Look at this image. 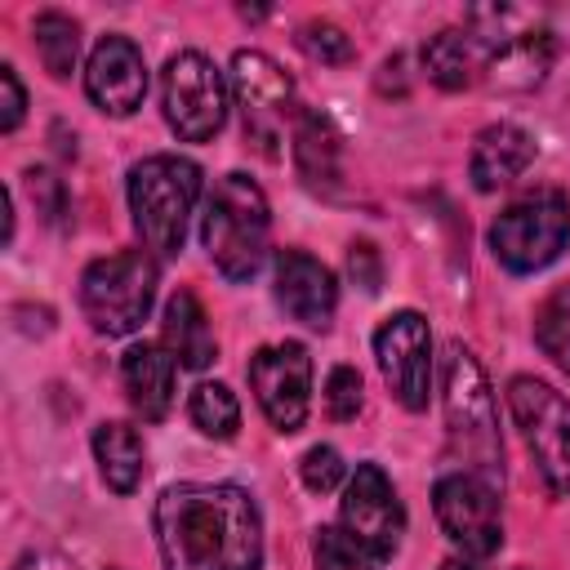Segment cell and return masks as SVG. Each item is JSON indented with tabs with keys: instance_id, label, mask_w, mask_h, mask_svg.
I'll use <instances>...</instances> for the list:
<instances>
[{
	"instance_id": "1",
	"label": "cell",
	"mask_w": 570,
	"mask_h": 570,
	"mask_svg": "<svg viewBox=\"0 0 570 570\" xmlns=\"http://www.w3.org/2000/svg\"><path fill=\"white\" fill-rule=\"evenodd\" d=\"M151 530L165 570H258L263 517L232 481H174L156 494Z\"/></svg>"
},
{
	"instance_id": "2",
	"label": "cell",
	"mask_w": 570,
	"mask_h": 570,
	"mask_svg": "<svg viewBox=\"0 0 570 570\" xmlns=\"http://www.w3.org/2000/svg\"><path fill=\"white\" fill-rule=\"evenodd\" d=\"M441 405H445V436H450V454L459 459V472L503 485V436H499L494 392L481 361L459 338L441 356Z\"/></svg>"
},
{
	"instance_id": "3",
	"label": "cell",
	"mask_w": 570,
	"mask_h": 570,
	"mask_svg": "<svg viewBox=\"0 0 570 570\" xmlns=\"http://www.w3.org/2000/svg\"><path fill=\"white\" fill-rule=\"evenodd\" d=\"M267 196L249 174H223L200 214V240L209 263L227 281H249L267 258Z\"/></svg>"
},
{
	"instance_id": "4",
	"label": "cell",
	"mask_w": 570,
	"mask_h": 570,
	"mask_svg": "<svg viewBox=\"0 0 570 570\" xmlns=\"http://www.w3.org/2000/svg\"><path fill=\"white\" fill-rule=\"evenodd\" d=\"M200 200V165L187 156H147L129 169V214L151 258H174Z\"/></svg>"
},
{
	"instance_id": "5",
	"label": "cell",
	"mask_w": 570,
	"mask_h": 570,
	"mask_svg": "<svg viewBox=\"0 0 570 570\" xmlns=\"http://www.w3.org/2000/svg\"><path fill=\"white\" fill-rule=\"evenodd\" d=\"M156 303V258L147 249H120L107 258H94L80 276V312L85 321L107 334H134Z\"/></svg>"
},
{
	"instance_id": "6",
	"label": "cell",
	"mask_w": 570,
	"mask_h": 570,
	"mask_svg": "<svg viewBox=\"0 0 570 570\" xmlns=\"http://www.w3.org/2000/svg\"><path fill=\"white\" fill-rule=\"evenodd\" d=\"M468 22H472L468 36L481 49V71L494 85L534 89L548 76V67H552V31L534 27L530 13L490 4V9H472Z\"/></svg>"
},
{
	"instance_id": "7",
	"label": "cell",
	"mask_w": 570,
	"mask_h": 570,
	"mask_svg": "<svg viewBox=\"0 0 570 570\" xmlns=\"http://www.w3.org/2000/svg\"><path fill=\"white\" fill-rule=\"evenodd\" d=\"M570 240V200L557 187L517 196L490 227V249L508 272H539L557 263Z\"/></svg>"
},
{
	"instance_id": "8",
	"label": "cell",
	"mask_w": 570,
	"mask_h": 570,
	"mask_svg": "<svg viewBox=\"0 0 570 570\" xmlns=\"http://www.w3.org/2000/svg\"><path fill=\"white\" fill-rule=\"evenodd\" d=\"M232 94L245 120V138L263 156H281V142L294 138L303 111L294 98V80L281 71V62L258 49H240L232 58Z\"/></svg>"
},
{
	"instance_id": "9",
	"label": "cell",
	"mask_w": 570,
	"mask_h": 570,
	"mask_svg": "<svg viewBox=\"0 0 570 570\" xmlns=\"http://www.w3.org/2000/svg\"><path fill=\"white\" fill-rule=\"evenodd\" d=\"M508 410L525 436V450L552 494L570 499V401L543 379L517 374L508 383Z\"/></svg>"
},
{
	"instance_id": "10",
	"label": "cell",
	"mask_w": 570,
	"mask_h": 570,
	"mask_svg": "<svg viewBox=\"0 0 570 570\" xmlns=\"http://www.w3.org/2000/svg\"><path fill=\"white\" fill-rule=\"evenodd\" d=\"M160 107L183 142H205L227 120V80L200 49H183L160 71Z\"/></svg>"
},
{
	"instance_id": "11",
	"label": "cell",
	"mask_w": 570,
	"mask_h": 570,
	"mask_svg": "<svg viewBox=\"0 0 570 570\" xmlns=\"http://www.w3.org/2000/svg\"><path fill=\"white\" fill-rule=\"evenodd\" d=\"M436 521L445 539L463 557H494L503 548V517H499V485L472 472H445L432 490Z\"/></svg>"
},
{
	"instance_id": "12",
	"label": "cell",
	"mask_w": 570,
	"mask_h": 570,
	"mask_svg": "<svg viewBox=\"0 0 570 570\" xmlns=\"http://www.w3.org/2000/svg\"><path fill=\"white\" fill-rule=\"evenodd\" d=\"M338 521L374 561H387L401 548L405 508L379 463H356V472L343 490V503H338Z\"/></svg>"
},
{
	"instance_id": "13",
	"label": "cell",
	"mask_w": 570,
	"mask_h": 570,
	"mask_svg": "<svg viewBox=\"0 0 570 570\" xmlns=\"http://www.w3.org/2000/svg\"><path fill=\"white\" fill-rule=\"evenodd\" d=\"M249 387L276 432H298L312 405V356L303 343H267L249 361Z\"/></svg>"
},
{
	"instance_id": "14",
	"label": "cell",
	"mask_w": 570,
	"mask_h": 570,
	"mask_svg": "<svg viewBox=\"0 0 570 570\" xmlns=\"http://www.w3.org/2000/svg\"><path fill=\"white\" fill-rule=\"evenodd\" d=\"M374 356L383 370V383L405 410H423L432 396V334L419 312H392L374 330Z\"/></svg>"
},
{
	"instance_id": "15",
	"label": "cell",
	"mask_w": 570,
	"mask_h": 570,
	"mask_svg": "<svg viewBox=\"0 0 570 570\" xmlns=\"http://www.w3.org/2000/svg\"><path fill=\"white\" fill-rule=\"evenodd\" d=\"M85 94L107 116H134L147 98V62L129 36H102L85 62Z\"/></svg>"
},
{
	"instance_id": "16",
	"label": "cell",
	"mask_w": 570,
	"mask_h": 570,
	"mask_svg": "<svg viewBox=\"0 0 570 570\" xmlns=\"http://www.w3.org/2000/svg\"><path fill=\"white\" fill-rule=\"evenodd\" d=\"M276 303L307 330H330L338 307L334 272L312 258L307 249H281L276 254Z\"/></svg>"
},
{
	"instance_id": "17",
	"label": "cell",
	"mask_w": 570,
	"mask_h": 570,
	"mask_svg": "<svg viewBox=\"0 0 570 570\" xmlns=\"http://www.w3.org/2000/svg\"><path fill=\"white\" fill-rule=\"evenodd\" d=\"M530 160H534V138L521 125L499 120V125H485L476 134L468 174H472V187L476 191H499L512 178H521L530 169Z\"/></svg>"
},
{
	"instance_id": "18",
	"label": "cell",
	"mask_w": 570,
	"mask_h": 570,
	"mask_svg": "<svg viewBox=\"0 0 570 570\" xmlns=\"http://www.w3.org/2000/svg\"><path fill=\"white\" fill-rule=\"evenodd\" d=\"M174 356L165 343H134L120 361V379H125V392H129V405L147 419V423H160L174 405Z\"/></svg>"
},
{
	"instance_id": "19",
	"label": "cell",
	"mask_w": 570,
	"mask_h": 570,
	"mask_svg": "<svg viewBox=\"0 0 570 570\" xmlns=\"http://www.w3.org/2000/svg\"><path fill=\"white\" fill-rule=\"evenodd\" d=\"M160 338H165L169 356H174L183 370H205V365L218 356L209 316H205V307H200V298H196L191 289H178V294L165 303Z\"/></svg>"
},
{
	"instance_id": "20",
	"label": "cell",
	"mask_w": 570,
	"mask_h": 570,
	"mask_svg": "<svg viewBox=\"0 0 570 570\" xmlns=\"http://www.w3.org/2000/svg\"><path fill=\"white\" fill-rule=\"evenodd\" d=\"M294 165L303 174L307 187L316 191H334L338 178H343V147H338V129L330 125V116L321 111H298V125H294Z\"/></svg>"
},
{
	"instance_id": "21",
	"label": "cell",
	"mask_w": 570,
	"mask_h": 570,
	"mask_svg": "<svg viewBox=\"0 0 570 570\" xmlns=\"http://www.w3.org/2000/svg\"><path fill=\"white\" fill-rule=\"evenodd\" d=\"M94 459H98L102 481H107L116 494H134V490H138L142 468H147V463H142L147 450H142L138 428H129V423H120V419L98 423V428H94Z\"/></svg>"
},
{
	"instance_id": "22",
	"label": "cell",
	"mask_w": 570,
	"mask_h": 570,
	"mask_svg": "<svg viewBox=\"0 0 570 570\" xmlns=\"http://www.w3.org/2000/svg\"><path fill=\"white\" fill-rule=\"evenodd\" d=\"M423 71H428V80L436 89H468L476 80V71H481V49H476V40L468 31L445 27V31L428 36V45H423Z\"/></svg>"
},
{
	"instance_id": "23",
	"label": "cell",
	"mask_w": 570,
	"mask_h": 570,
	"mask_svg": "<svg viewBox=\"0 0 570 570\" xmlns=\"http://www.w3.org/2000/svg\"><path fill=\"white\" fill-rule=\"evenodd\" d=\"M31 36H36V53H40L45 71H49L53 80H67V76L76 71V53H80V27H76L67 13L45 9V13L36 18Z\"/></svg>"
},
{
	"instance_id": "24",
	"label": "cell",
	"mask_w": 570,
	"mask_h": 570,
	"mask_svg": "<svg viewBox=\"0 0 570 570\" xmlns=\"http://www.w3.org/2000/svg\"><path fill=\"white\" fill-rule=\"evenodd\" d=\"M534 343L543 347V356L561 374H570V281L557 285L539 303V312H534Z\"/></svg>"
},
{
	"instance_id": "25",
	"label": "cell",
	"mask_w": 570,
	"mask_h": 570,
	"mask_svg": "<svg viewBox=\"0 0 570 570\" xmlns=\"http://www.w3.org/2000/svg\"><path fill=\"white\" fill-rule=\"evenodd\" d=\"M187 414H191V423H196L205 436H214V441H232L236 428H240V405H236V396H232L227 383H200V387L191 392Z\"/></svg>"
},
{
	"instance_id": "26",
	"label": "cell",
	"mask_w": 570,
	"mask_h": 570,
	"mask_svg": "<svg viewBox=\"0 0 570 570\" xmlns=\"http://www.w3.org/2000/svg\"><path fill=\"white\" fill-rule=\"evenodd\" d=\"M312 552H316V570H374L379 566L343 525H321Z\"/></svg>"
},
{
	"instance_id": "27",
	"label": "cell",
	"mask_w": 570,
	"mask_h": 570,
	"mask_svg": "<svg viewBox=\"0 0 570 570\" xmlns=\"http://www.w3.org/2000/svg\"><path fill=\"white\" fill-rule=\"evenodd\" d=\"M294 40H298V49H303L312 62H325V67H343V62H352V40H347V31L334 27V22L312 18V22L298 27Z\"/></svg>"
},
{
	"instance_id": "28",
	"label": "cell",
	"mask_w": 570,
	"mask_h": 570,
	"mask_svg": "<svg viewBox=\"0 0 570 570\" xmlns=\"http://www.w3.org/2000/svg\"><path fill=\"white\" fill-rule=\"evenodd\" d=\"M361 405H365V396H361V374H356L352 365H334L330 379H325V410H330V419L347 423V419L361 414Z\"/></svg>"
},
{
	"instance_id": "29",
	"label": "cell",
	"mask_w": 570,
	"mask_h": 570,
	"mask_svg": "<svg viewBox=\"0 0 570 570\" xmlns=\"http://www.w3.org/2000/svg\"><path fill=\"white\" fill-rule=\"evenodd\" d=\"M343 459H338V450L334 445H312L307 454H303V463H298V476H303V485L312 490V494H330V490H338V481H343Z\"/></svg>"
},
{
	"instance_id": "30",
	"label": "cell",
	"mask_w": 570,
	"mask_h": 570,
	"mask_svg": "<svg viewBox=\"0 0 570 570\" xmlns=\"http://www.w3.org/2000/svg\"><path fill=\"white\" fill-rule=\"evenodd\" d=\"M22 111H27V89H22L18 71L4 62V67H0V129L13 134V129L22 125Z\"/></svg>"
},
{
	"instance_id": "31",
	"label": "cell",
	"mask_w": 570,
	"mask_h": 570,
	"mask_svg": "<svg viewBox=\"0 0 570 570\" xmlns=\"http://www.w3.org/2000/svg\"><path fill=\"white\" fill-rule=\"evenodd\" d=\"M27 183H31V196H40V200H45V218H49V223H58V218H62V209H67L62 183H58L49 169H31V174H27Z\"/></svg>"
},
{
	"instance_id": "32",
	"label": "cell",
	"mask_w": 570,
	"mask_h": 570,
	"mask_svg": "<svg viewBox=\"0 0 570 570\" xmlns=\"http://www.w3.org/2000/svg\"><path fill=\"white\" fill-rule=\"evenodd\" d=\"M347 272L356 276V285L361 289H379V249L370 245V240H356L352 249H347Z\"/></svg>"
},
{
	"instance_id": "33",
	"label": "cell",
	"mask_w": 570,
	"mask_h": 570,
	"mask_svg": "<svg viewBox=\"0 0 570 570\" xmlns=\"http://www.w3.org/2000/svg\"><path fill=\"white\" fill-rule=\"evenodd\" d=\"M13 570H76V566L67 557H58V552H22L13 561Z\"/></svg>"
},
{
	"instance_id": "34",
	"label": "cell",
	"mask_w": 570,
	"mask_h": 570,
	"mask_svg": "<svg viewBox=\"0 0 570 570\" xmlns=\"http://www.w3.org/2000/svg\"><path fill=\"white\" fill-rule=\"evenodd\" d=\"M436 570H476V566H472L468 557H450V561H441Z\"/></svg>"
}]
</instances>
